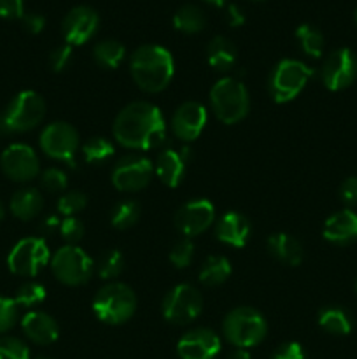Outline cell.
I'll use <instances>...</instances> for the list:
<instances>
[{"mask_svg":"<svg viewBox=\"0 0 357 359\" xmlns=\"http://www.w3.org/2000/svg\"><path fill=\"white\" fill-rule=\"evenodd\" d=\"M114 139L126 149L147 151L164 140L167 126L160 109L150 102H132L114 119Z\"/></svg>","mask_w":357,"mask_h":359,"instance_id":"6da1fadb","label":"cell"},{"mask_svg":"<svg viewBox=\"0 0 357 359\" xmlns=\"http://www.w3.org/2000/svg\"><path fill=\"white\" fill-rule=\"evenodd\" d=\"M130 70L140 90L146 93H160L174 79V58L170 51L161 46H140L132 55Z\"/></svg>","mask_w":357,"mask_h":359,"instance_id":"7a4b0ae2","label":"cell"},{"mask_svg":"<svg viewBox=\"0 0 357 359\" xmlns=\"http://www.w3.org/2000/svg\"><path fill=\"white\" fill-rule=\"evenodd\" d=\"M46 114V104L38 93L24 90L0 112V135L23 133L35 128Z\"/></svg>","mask_w":357,"mask_h":359,"instance_id":"3957f363","label":"cell"},{"mask_svg":"<svg viewBox=\"0 0 357 359\" xmlns=\"http://www.w3.org/2000/svg\"><path fill=\"white\" fill-rule=\"evenodd\" d=\"M210 105L214 114L224 125L240 123L248 114L251 107L247 88L234 77H223L210 90Z\"/></svg>","mask_w":357,"mask_h":359,"instance_id":"277c9868","label":"cell"},{"mask_svg":"<svg viewBox=\"0 0 357 359\" xmlns=\"http://www.w3.org/2000/svg\"><path fill=\"white\" fill-rule=\"evenodd\" d=\"M136 311V297L130 286L111 283L102 287L93 300V312L105 325H122L130 321Z\"/></svg>","mask_w":357,"mask_h":359,"instance_id":"5b68a950","label":"cell"},{"mask_svg":"<svg viewBox=\"0 0 357 359\" xmlns=\"http://www.w3.org/2000/svg\"><path fill=\"white\" fill-rule=\"evenodd\" d=\"M223 333L227 342L238 349H251L265 340L268 326L255 309L238 307L224 318Z\"/></svg>","mask_w":357,"mask_h":359,"instance_id":"8992f818","label":"cell"},{"mask_svg":"<svg viewBox=\"0 0 357 359\" xmlns=\"http://www.w3.org/2000/svg\"><path fill=\"white\" fill-rule=\"evenodd\" d=\"M312 76H314V70L300 60H280L273 67L268 79V91L273 102L286 104V102L294 100L304 90Z\"/></svg>","mask_w":357,"mask_h":359,"instance_id":"52a82bcc","label":"cell"},{"mask_svg":"<svg viewBox=\"0 0 357 359\" xmlns=\"http://www.w3.org/2000/svg\"><path fill=\"white\" fill-rule=\"evenodd\" d=\"M51 270L56 279L66 286L86 284L93 276V259L77 245H65L58 249L51 259Z\"/></svg>","mask_w":357,"mask_h":359,"instance_id":"ba28073f","label":"cell"},{"mask_svg":"<svg viewBox=\"0 0 357 359\" xmlns=\"http://www.w3.org/2000/svg\"><path fill=\"white\" fill-rule=\"evenodd\" d=\"M49 262V248L42 238L28 237L18 242L7 256V266L14 276L35 277Z\"/></svg>","mask_w":357,"mask_h":359,"instance_id":"9c48e42d","label":"cell"},{"mask_svg":"<svg viewBox=\"0 0 357 359\" xmlns=\"http://www.w3.org/2000/svg\"><path fill=\"white\" fill-rule=\"evenodd\" d=\"M203 309V298L189 284L172 287L163 300V316L172 325H188L195 321Z\"/></svg>","mask_w":357,"mask_h":359,"instance_id":"30bf717a","label":"cell"},{"mask_svg":"<svg viewBox=\"0 0 357 359\" xmlns=\"http://www.w3.org/2000/svg\"><path fill=\"white\" fill-rule=\"evenodd\" d=\"M41 147L49 158L72 163L79 147V135L72 125L63 121L51 123L41 133Z\"/></svg>","mask_w":357,"mask_h":359,"instance_id":"8fae6325","label":"cell"},{"mask_svg":"<svg viewBox=\"0 0 357 359\" xmlns=\"http://www.w3.org/2000/svg\"><path fill=\"white\" fill-rule=\"evenodd\" d=\"M153 175V163L144 156H125L112 170V184L125 193H135L146 188Z\"/></svg>","mask_w":357,"mask_h":359,"instance_id":"7c38bea8","label":"cell"},{"mask_svg":"<svg viewBox=\"0 0 357 359\" xmlns=\"http://www.w3.org/2000/svg\"><path fill=\"white\" fill-rule=\"evenodd\" d=\"M322 83L328 90L340 91L349 88L357 77V58L349 48L332 51L321 70Z\"/></svg>","mask_w":357,"mask_h":359,"instance_id":"4fadbf2b","label":"cell"},{"mask_svg":"<svg viewBox=\"0 0 357 359\" xmlns=\"http://www.w3.org/2000/svg\"><path fill=\"white\" fill-rule=\"evenodd\" d=\"M0 167L4 174L16 182H28L35 179L41 170V163L31 149L27 144H10L0 156Z\"/></svg>","mask_w":357,"mask_h":359,"instance_id":"5bb4252c","label":"cell"},{"mask_svg":"<svg viewBox=\"0 0 357 359\" xmlns=\"http://www.w3.org/2000/svg\"><path fill=\"white\" fill-rule=\"evenodd\" d=\"M214 219H216V209H214L212 202L198 198L184 203L177 210L175 226L186 238L196 237V235L203 233L214 223Z\"/></svg>","mask_w":357,"mask_h":359,"instance_id":"9a60e30c","label":"cell"},{"mask_svg":"<svg viewBox=\"0 0 357 359\" xmlns=\"http://www.w3.org/2000/svg\"><path fill=\"white\" fill-rule=\"evenodd\" d=\"M219 351V335L209 328L191 330L177 344V353L182 359H214Z\"/></svg>","mask_w":357,"mask_h":359,"instance_id":"2e32d148","label":"cell"},{"mask_svg":"<svg viewBox=\"0 0 357 359\" xmlns=\"http://www.w3.org/2000/svg\"><path fill=\"white\" fill-rule=\"evenodd\" d=\"M98 28V14L88 6H77L62 23V32L70 46L86 44Z\"/></svg>","mask_w":357,"mask_h":359,"instance_id":"e0dca14e","label":"cell"},{"mask_svg":"<svg viewBox=\"0 0 357 359\" xmlns=\"http://www.w3.org/2000/svg\"><path fill=\"white\" fill-rule=\"evenodd\" d=\"M206 125V109L200 102H184L172 119L174 133L184 142H191L202 135Z\"/></svg>","mask_w":357,"mask_h":359,"instance_id":"ac0fdd59","label":"cell"},{"mask_svg":"<svg viewBox=\"0 0 357 359\" xmlns=\"http://www.w3.org/2000/svg\"><path fill=\"white\" fill-rule=\"evenodd\" d=\"M21 328H23L24 335L38 346H49V344L56 342L59 335L58 323L55 318L42 311H31L21 319Z\"/></svg>","mask_w":357,"mask_h":359,"instance_id":"d6986e66","label":"cell"},{"mask_svg":"<svg viewBox=\"0 0 357 359\" xmlns=\"http://www.w3.org/2000/svg\"><path fill=\"white\" fill-rule=\"evenodd\" d=\"M322 235L328 242L338 245H346L357 241V214L349 209L332 214L326 219Z\"/></svg>","mask_w":357,"mask_h":359,"instance_id":"ffe728a7","label":"cell"},{"mask_svg":"<svg viewBox=\"0 0 357 359\" xmlns=\"http://www.w3.org/2000/svg\"><path fill=\"white\" fill-rule=\"evenodd\" d=\"M216 235L220 242L231 248H244L251 237V223L240 212H226L216 226Z\"/></svg>","mask_w":357,"mask_h":359,"instance_id":"44dd1931","label":"cell"},{"mask_svg":"<svg viewBox=\"0 0 357 359\" xmlns=\"http://www.w3.org/2000/svg\"><path fill=\"white\" fill-rule=\"evenodd\" d=\"M156 174L164 186L177 188L186 174V154L164 149L156 160Z\"/></svg>","mask_w":357,"mask_h":359,"instance_id":"7402d4cb","label":"cell"},{"mask_svg":"<svg viewBox=\"0 0 357 359\" xmlns=\"http://www.w3.org/2000/svg\"><path fill=\"white\" fill-rule=\"evenodd\" d=\"M266 248H268L270 255L284 265L298 266L303 262V248L296 238L287 233L270 235Z\"/></svg>","mask_w":357,"mask_h":359,"instance_id":"603a6c76","label":"cell"},{"mask_svg":"<svg viewBox=\"0 0 357 359\" xmlns=\"http://www.w3.org/2000/svg\"><path fill=\"white\" fill-rule=\"evenodd\" d=\"M9 207L14 217L21 221H30L41 214L42 207H44V198H42V195L37 189L24 188L14 193Z\"/></svg>","mask_w":357,"mask_h":359,"instance_id":"cb8c5ba5","label":"cell"},{"mask_svg":"<svg viewBox=\"0 0 357 359\" xmlns=\"http://www.w3.org/2000/svg\"><path fill=\"white\" fill-rule=\"evenodd\" d=\"M206 60L212 69L226 72L237 62V48L230 39L214 37L206 46Z\"/></svg>","mask_w":357,"mask_h":359,"instance_id":"d4e9b609","label":"cell"},{"mask_svg":"<svg viewBox=\"0 0 357 359\" xmlns=\"http://www.w3.org/2000/svg\"><path fill=\"white\" fill-rule=\"evenodd\" d=\"M318 326L331 335H349L354 328V323L345 309L324 307L318 312Z\"/></svg>","mask_w":357,"mask_h":359,"instance_id":"484cf974","label":"cell"},{"mask_svg":"<svg viewBox=\"0 0 357 359\" xmlns=\"http://www.w3.org/2000/svg\"><path fill=\"white\" fill-rule=\"evenodd\" d=\"M231 276V263L226 256H210L200 269V283L216 287L226 283Z\"/></svg>","mask_w":357,"mask_h":359,"instance_id":"4316f807","label":"cell"},{"mask_svg":"<svg viewBox=\"0 0 357 359\" xmlns=\"http://www.w3.org/2000/svg\"><path fill=\"white\" fill-rule=\"evenodd\" d=\"M205 25L206 18L203 11L200 7L191 6V4L182 6L174 16V27L184 34H198L205 28Z\"/></svg>","mask_w":357,"mask_h":359,"instance_id":"83f0119b","label":"cell"},{"mask_svg":"<svg viewBox=\"0 0 357 359\" xmlns=\"http://www.w3.org/2000/svg\"><path fill=\"white\" fill-rule=\"evenodd\" d=\"M125 46L118 41H102L93 48V58L104 69H115L125 60Z\"/></svg>","mask_w":357,"mask_h":359,"instance_id":"f1b7e54d","label":"cell"},{"mask_svg":"<svg viewBox=\"0 0 357 359\" xmlns=\"http://www.w3.org/2000/svg\"><path fill=\"white\" fill-rule=\"evenodd\" d=\"M140 217V205L133 200H125L119 202L111 212V223L112 226L118 230H128L133 224L139 221Z\"/></svg>","mask_w":357,"mask_h":359,"instance_id":"f546056e","label":"cell"},{"mask_svg":"<svg viewBox=\"0 0 357 359\" xmlns=\"http://www.w3.org/2000/svg\"><path fill=\"white\" fill-rule=\"evenodd\" d=\"M298 42H300L301 49L307 53L312 58H318L324 49V35L317 30V28L310 27V25H301L296 30Z\"/></svg>","mask_w":357,"mask_h":359,"instance_id":"4dcf8cb0","label":"cell"},{"mask_svg":"<svg viewBox=\"0 0 357 359\" xmlns=\"http://www.w3.org/2000/svg\"><path fill=\"white\" fill-rule=\"evenodd\" d=\"M114 154V146L104 137H93L83 146V156L88 163H104Z\"/></svg>","mask_w":357,"mask_h":359,"instance_id":"1f68e13d","label":"cell"},{"mask_svg":"<svg viewBox=\"0 0 357 359\" xmlns=\"http://www.w3.org/2000/svg\"><path fill=\"white\" fill-rule=\"evenodd\" d=\"M46 300V287L42 284L34 283H24L18 287L16 297H14V302H16L18 307H24V309H31L35 305L42 304Z\"/></svg>","mask_w":357,"mask_h":359,"instance_id":"d6a6232c","label":"cell"},{"mask_svg":"<svg viewBox=\"0 0 357 359\" xmlns=\"http://www.w3.org/2000/svg\"><path fill=\"white\" fill-rule=\"evenodd\" d=\"M122 269H125V258L119 251L112 249V251H105L104 255L98 259V276L102 279H115V277L121 276Z\"/></svg>","mask_w":357,"mask_h":359,"instance_id":"836d02e7","label":"cell"},{"mask_svg":"<svg viewBox=\"0 0 357 359\" xmlns=\"http://www.w3.org/2000/svg\"><path fill=\"white\" fill-rule=\"evenodd\" d=\"M0 359H30V349L16 337H0Z\"/></svg>","mask_w":357,"mask_h":359,"instance_id":"e575fe53","label":"cell"},{"mask_svg":"<svg viewBox=\"0 0 357 359\" xmlns=\"http://www.w3.org/2000/svg\"><path fill=\"white\" fill-rule=\"evenodd\" d=\"M192 256H195V245L189 238H182L172 248L170 262L175 269H186V266L191 265Z\"/></svg>","mask_w":357,"mask_h":359,"instance_id":"d590c367","label":"cell"},{"mask_svg":"<svg viewBox=\"0 0 357 359\" xmlns=\"http://www.w3.org/2000/svg\"><path fill=\"white\" fill-rule=\"evenodd\" d=\"M86 203L88 198L84 193L70 191L58 200V210L62 214H65L66 217H74L76 214H79L80 210H84Z\"/></svg>","mask_w":357,"mask_h":359,"instance_id":"8d00e7d4","label":"cell"},{"mask_svg":"<svg viewBox=\"0 0 357 359\" xmlns=\"http://www.w3.org/2000/svg\"><path fill=\"white\" fill-rule=\"evenodd\" d=\"M66 174L59 168H48V170L42 172V177H41V184L46 191H51V193H58L63 191L66 188Z\"/></svg>","mask_w":357,"mask_h":359,"instance_id":"74e56055","label":"cell"},{"mask_svg":"<svg viewBox=\"0 0 357 359\" xmlns=\"http://www.w3.org/2000/svg\"><path fill=\"white\" fill-rule=\"evenodd\" d=\"M18 321V305L10 298L0 297V335L9 332Z\"/></svg>","mask_w":357,"mask_h":359,"instance_id":"f35d334b","label":"cell"},{"mask_svg":"<svg viewBox=\"0 0 357 359\" xmlns=\"http://www.w3.org/2000/svg\"><path fill=\"white\" fill-rule=\"evenodd\" d=\"M59 233L70 245H74L84 237V224L77 217H66L59 224Z\"/></svg>","mask_w":357,"mask_h":359,"instance_id":"ab89813d","label":"cell"},{"mask_svg":"<svg viewBox=\"0 0 357 359\" xmlns=\"http://www.w3.org/2000/svg\"><path fill=\"white\" fill-rule=\"evenodd\" d=\"M70 60H72V46L63 44L58 46V48L49 55V65H51V69L55 70V72H62V70L69 65Z\"/></svg>","mask_w":357,"mask_h":359,"instance_id":"60d3db41","label":"cell"},{"mask_svg":"<svg viewBox=\"0 0 357 359\" xmlns=\"http://www.w3.org/2000/svg\"><path fill=\"white\" fill-rule=\"evenodd\" d=\"M24 0H0V18L4 20H18L23 18Z\"/></svg>","mask_w":357,"mask_h":359,"instance_id":"b9f144b4","label":"cell"},{"mask_svg":"<svg viewBox=\"0 0 357 359\" xmlns=\"http://www.w3.org/2000/svg\"><path fill=\"white\" fill-rule=\"evenodd\" d=\"M340 198L345 205H357V177H349L340 186Z\"/></svg>","mask_w":357,"mask_h":359,"instance_id":"7bdbcfd3","label":"cell"},{"mask_svg":"<svg viewBox=\"0 0 357 359\" xmlns=\"http://www.w3.org/2000/svg\"><path fill=\"white\" fill-rule=\"evenodd\" d=\"M272 359H304L303 347L298 342H287L273 353Z\"/></svg>","mask_w":357,"mask_h":359,"instance_id":"ee69618b","label":"cell"},{"mask_svg":"<svg viewBox=\"0 0 357 359\" xmlns=\"http://www.w3.org/2000/svg\"><path fill=\"white\" fill-rule=\"evenodd\" d=\"M21 20H23V27L28 34H34V35L41 34L46 27V20L42 14L28 13V14H23V18H21Z\"/></svg>","mask_w":357,"mask_h":359,"instance_id":"f6af8a7d","label":"cell"},{"mask_svg":"<svg viewBox=\"0 0 357 359\" xmlns=\"http://www.w3.org/2000/svg\"><path fill=\"white\" fill-rule=\"evenodd\" d=\"M244 21L245 16L240 11V7L231 4V6L227 7V23H230L231 27H240V25H244Z\"/></svg>","mask_w":357,"mask_h":359,"instance_id":"bcb514c9","label":"cell"},{"mask_svg":"<svg viewBox=\"0 0 357 359\" xmlns=\"http://www.w3.org/2000/svg\"><path fill=\"white\" fill-rule=\"evenodd\" d=\"M227 359H251V354H248L247 349H238L237 347L234 351H231Z\"/></svg>","mask_w":357,"mask_h":359,"instance_id":"7dc6e473","label":"cell"},{"mask_svg":"<svg viewBox=\"0 0 357 359\" xmlns=\"http://www.w3.org/2000/svg\"><path fill=\"white\" fill-rule=\"evenodd\" d=\"M205 2H210V4H214V6H223V4L226 2V0H205Z\"/></svg>","mask_w":357,"mask_h":359,"instance_id":"c3c4849f","label":"cell"},{"mask_svg":"<svg viewBox=\"0 0 357 359\" xmlns=\"http://www.w3.org/2000/svg\"><path fill=\"white\" fill-rule=\"evenodd\" d=\"M4 216H6V210H4V205H2V202H0V223H2Z\"/></svg>","mask_w":357,"mask_h":359,"instance_id":"681fc988","label":"cell"},{"mask_svg":"<svg viewBox=\"0 0 357 359\" xmlns=\"http://www.w3.org/2000/svg\"><path fill=\"white\" fill-rule=\"evenodd\" d=\"M356 23H357V9H356Z\"/></svg>","mask_w":357,"mask_h":359,"instance_id":"f907efd6","label":"cell"},{"mask_svg":"<svg viewBox=\"0 0 357 359\" xmlns=\"http://www.w3.org/2000/svg\"><path fill=\"white\" fill-rule=\"evenodd\" d=\"M356 293H357V280H356Z\"/></svg>","mask_w":357,"mask_h":359,"instance_id":"816d5d0a","label":"cell"},{"mask_svg":"<svg viewBox=\"0 0 357 359\" xmlns=\"http://www.w3.org/2000/svg\"><path fill=\"white\" fill-rule=\"evenodd\" d=\"M38 359H51V358H38Z\"/></svg>","mask_w":357,"mask_h":359,"instance_id":"f5cc1de1","label":"cell"},{"mask_svg":"<svg viewBox=\"0 0 357 359\" xmlns=\"http://www.w3.org/2000/svg\"><path fill=\"white\" fill-rule=\"evenodd\" d=\"M252 2H259V0H252Z\"/></svg>","mask_w":357,"mask_h":359,"instance_id":"db71d44e","label":"cell"}]
</instances>
